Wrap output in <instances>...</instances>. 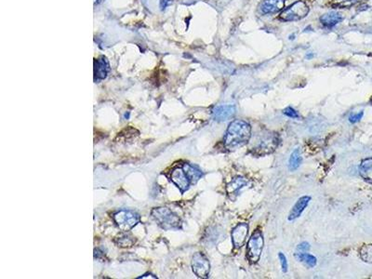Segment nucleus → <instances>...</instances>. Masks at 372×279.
<instances>
[{
	"instance_id": "nucleus-19",
	"label": "nucleus",
	"mask_w": 372,
	"mask_h": 279,
	"mask_svg": "<svg viewBox=\"0 0 372 279\" xmlns=\"http://www.w3.org/2000/svg\"><path fill=\"white\" fill-rule=\"evenodd\" d=\"M359 255L363 262L372 265V244L363 246L359 251Z\"/></svg>"
},
{
	"instance_id": "nucleus-25",
	"label": "nucleus",
	"mask_w": 372,
	"mask_h": 279,
	"mask_svg": "<svg viewBox=\"0 0 372 279\" xmlns=\"http://www.w3.org/2000/svg\"><path fill=\"white\" fill-rule=\"evenodd\" d=\"M171 3H172V0H161L160 1V7H161V9L168 7Z\"/></svg>"
},
{
	"instance_id": "nucleus-21",
	"label": "nucleus",
	"mask_w": 372,
	"mask_h": 279,
	"mask_svg": "<svg viewBox=\"0 0 372 279\" xmlns=\"http://www.w3.org/2000/svg\"><path fill=\"white\" fill-rule=\"evenodd\" d=\"M278 258L280 260V264H281V267H282L283 273L288 272V261H287L286 256H285L282 252H279Z\"/></svg>"
},
{
	"instance_id": "nucleus-22",
	"label": "nucleus",
	"mask_w": 372,
	"mask_h": 279,
	"mask_svg": "<svg viewBox=\"0 0 372 279\" xmlns=\"http://www.w3.org/2000/svg\"><path fill=\"white\" fill-rule=\"evenodd\" d=\"M284 114L286 116L291 117V118H300V116H299L297 111L293 109L292 107H287L284 110Z\"/></svg>"
},
{
	"instance_id": "nucleus-15",
	"label": "nucleus",
	"mask_w": 372,
	"mask_h": 279,
	"mask_svg": "<svg viewBox=\"0 0 372 279\" xmlns=\"http://www.w3.org/2000/svg\"><path fill=\"white\" fill-rule=\"evenodd\" d=\"M359 174L368 183L372 184V157L364 159L359 167Z\"/></svg>"
},
{
	"instance_id": "nucleus-7",
	"label": "nucleus",
	"mask_w": 372,
	"mask_h": 279,
	"mask_svg": "<svg viewBox=\"0 0 372 279\" xmlns=\"http://www.w3.org/2000/svg\"><path fill=\"white\" fill-rule=\"evenodd\" d=\"M170 180L173 184L176 185L177 187L181 190L182 193H184L185 191L188 190L190 187L189 178L186 175L185 171L182 168H177L175 170H172L171 175H170Z\"/></svg>"
},
{
	"instance_id": "nucleus-10",
	"label": "nucleus",
	"mask_w": 372,
	"mask_h": 279,
	"mask_svg": "<svg viewBox=\"0 0 372 279\" xmlns=\"http://www.w3.org/2000/svg\"><path fill=\"white\" fill-rule=\"evenodd\" d=\"M236 114L234 105H219L212 110V116L216 121H226Z\"/></svg>"
},
{
	"instance_id": "nucleus-9",
	"label": "nucleus",
	"mask_w": 372,
	"mask_h": 279,
	"mask_svg": "<svg viewBox=\"0 0 372 279\" xmlns=\"http://www.w3.org/2000/svg\"><path fill=\"white\" fill-rule=\"evenodd\" d=\"M110 71L109 61L106 57L101 56L94 61V80L100 81L104 79Z\"/></svg>"
},
{
	"instance_id": "nucleus-5",
	"label": "nucleus",
	"mask_w": 372,
	"mask_h": 279,
	"mask_svg": "<svg viewBox=\"0 0 372 279\" xmlns=\"http://www.w3.org/2000/svg\"><path fill=\"white\" fill-rule=\"evenodd\" d=\"M114 219L121 230L129 231L139 223L140 216L133 211H121L115 213Z\"/></svg>"
},
{
	"instance_id": "nucleus-16",
	"label": "nucleus",
	"mask_w": 372,
	"mask_h": 279,
	"mask_svg": "<svg viewBox=\"0 0 372 279\" xmlns=\"http://www.w3.org/2000/svg\"><path fill=\"white\" fill-rule=\"evenodd\" d=\"M183 168L185 171V173H186V175L189 178L190 182L192 184H196V182L202 177V172L196 169L195 167L191 166L189 164H184Z\"/></svg>"
},
{
	"instance_id": "nucleus-20",
	"label": "nucleus",
	"mask_w": 372,
	"mask_h": 279,
	"mask_svg": "<svg viewBox=\"0 0 372 279\" xmlns=\"http://www.w3.org/2000/svg\"><path fill=\"white\" fill-rule=\"evenodd\" d=\"M366 0H333L332 5L337 7H351Z\"/></svg>"
},
{
	"instance_id": "nucleus-12",
	"label": "nucleus",
	"mask_w": 372,
	"mask_h": 279,
	"mask_svg": "<svg viewBox=\"0 0 372 279\" xmlns=\"http://www.w3.org/2000/svg\"><path fill=\"white\" fill-rule=\"evenodd\" d=\"M285 7V0H264L260 9L264 14L276 13Z\"/></svg>"
},
{
	"instance_id": "nucleus-18",
	"label": "nucleus",
	"mask_w": 372,
	"mask_h": 279,
	"mask_svg": "<svg viewBox=\"0 0 372 279\" xmlns=\"http://www.w3.org/2000/svg\"><path fill=\"white\" fill-rule=\"evenodd\" d=\"M301 163H302V153H301V150L297 148L294 150L291 155L290 160H289V169L291 171L297 170Z\"/></svg>"
},
{
	"instance_id": "nucleus-1",
	"label": "nucleus",
	"mask_w": 372,
	"mask_h": 279,
	"mask_svg": "<svg viewBox=\"0 0 372 279\" xmlns=\"http://www.w3.org/2000/svg\"><path fill=\"white\" fill-rule=\"evenodd\" d=\"M251 136V125L241 119L231 123L224 136V146L229 150L242 147L249 143Z\"/></svg>"
},
{
	"instance_id": "nucleus-14",
	"label": "nucleus",
	"mask_w": 372,
	"mask_h": 279,
	"mask_svg": "<svg viewBox=\"0 0 372 279\" xmlns=\"http://www.w3.org/2000/svg\"><path fill=\"white\" fill-rule=\"evenodd\" d=\"M344 20V16L337 11H331L321 16L320 20L327 27H333Z\"/></svg>"
},
{
	"instance_id": "nucleus-24",
	"label": "nucleus",
	"mask_w": 372,
	"mask_h": 279,
	"mask_svg": "<svg viewBox=\"0 0 372 279\" xmlns=\"http://www.w3.org/2000/svg\"><path fill=\"white\" fill-rule=\"evenodd\" d=\"M310 250V245L307 242H303L297 247V252H307Z\"/></svg>"
},
{
	"instance_id": "nucleus-3",
	"label": "nucleus",
	"mask_w": 372,
	"mask_h": 279,
	"mask_svg": "<svg viewBox=\"0 0 372 279\" xmlns=\"http://www.w3.org/2000/svg\"><path fill=\"white\" fill-rule=\"evenodd\" d=\"M264 244V236L262 232L260 230L254 232L247 246V257L252 264H256L261 258Z\"/></svg>"
},
{
	"instance_id": "nucleus-8",
	"label": "nucleus",
	"mask_w": 372,
	"mask_h": 279,
	"mask_svg": "<svg viewBox=\"0 0 372 279\" xmlns=\"http://www.w3.org/2000/svg\"><path fill=\"white\" fill-rule=\"evenodd\" d=\"M249 234V225L247 224L237 225L232 231V242L236 249H240L244 246Z\"/></svg>"
},
{
	"instance_id": "nucleus-4",
	"label": "nucleus",
	"mask_w": 372,
	"mask_h": 279,
	"mask_svg": "<svg viewBox=\"0 0 372 279\" xmlns=\"http://www.w3.org/2000/svg\"><path fill=\"white\" fill-rule=\"evenodd\" d=\"M309 13V7L304 1H297L291 6L287 7L282 13L280 14V19L286 21L302 20Z\"/></svg>"
},
{
	"instance_id": "nucleus-26",
	"label": "nucleus",
	"mask_w": 372,
	"mask_h": 279,
	"mask_svg": "<svg viewBox=\"0 0 372 279\" xmlns=\"http://www.w3.org/2000/svg\"><path fill=\"white\" fill-rule=\"evenodd\" d=\"M102 0H95V3H100Z\"/></svg>"
},
{
	"instance_id": "nucleus-2",
	"label": "nucleus",
	"mask_w": 372,
	"mask_h": 279,
	"mask_svg": "<svg viewBox=\"0 0 372 279\" xmlns=\"http://www.w3.org/2000/svg\"><path fill=\"white\" fill-rule=\"evenodd\" d=\"M152 216L156 220L158 225H160L163 229L166 230L178 228L181 224L180 219L167 208L155 209L152 211Z\"/></svg>"
},
{
	"instance_id": "nucleus-11",
	"label": "nucleus",
	"mask_w": 372,
	"mask_h": 279,
	"mask_svg": "<svg viewBox=\"0 0 372 279\" xmlns=\"http://www.w3.org/2000/svg\"><path fill=\"white\" fill-rule=\"evenodd\" d=\"M248 184H249V182L245 178L237 177L233 179L230 183L227 184V187H226L227 195L230 197L232 200H234L235 198H237L239 191L241 190Z\"/></svg>"
},
{
	"instance_id": "nucleus-13",
	"label": "nucleus",
	"mask_w": 372,
	"mask_h": 279,
	"mask_svg": "<svg viewBox=\"0 0 372 279\" xmlns=\"http://www.w3.org/2000/svg\"><path fill=\"white\" fill-rule=\"evenodd\" d=\"M310 200H311V198L308 197V196H305V197L299 198L296 204L294 205V207L292 208L291 213L289 215V221H294V220L299 218L306 209V207L309 204Z\"/></svg>"
},
{
	"instance_id": "nucleus-23",
	"label": "nucleus",
	"mask_w": 372,
	"mask_h": 279,
	"mask_svg": "<svg viewBox=\"0 0 372 279\" xmlns=\"http://www.w3.org/2000/svg\"><path fill=\"white\" fill-rule=\"evenodd\" d=\"M363 116H364V113H363V111H361L360 113H358V114H354V115H352V116H350L349 117V121L351 123H357L359 122V121H360L361 119H362V117H363Z\"/></svg>"
},
{
	"instance_id": "nucleus-6",
	"label": "nucleus",
	"mask_w": 372,
	"mask_h": 279,
	"mask_svg": "<svg viewBox=\"0 0 372 279\" xmlns=\"http://www.w3.org/2000/svg\"><path fill=\"white\" fill-rule=\"evenodd\" d=\"M193 272L199 279H207L210 271V264L208 258L201 252H197L192 260Z\"/></svg>"
},
{
	"instance_id": "nucleus-17",
	"label": "nucleus",
	"mask_w": 372,
	"mask_h": 279,
	"mask_svg": "<svg viewBox=\"0 0 372 279\" xmlns=\"http://www.w3.org/2000/svg\"><path fill=\"white\" fill-rule=\"evenodd\" d=\"M295 258L299 262L305 263V265L309 266V267H315L317 266V263H318L317 258L311 254L307 253V252H296L295 253Z\"/></svg>"
}]
</instances>
